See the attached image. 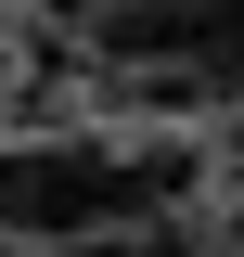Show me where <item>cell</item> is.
<instances>
[{
  "label": "cell",
  "mask_w": 244,
  "mask_h": 257,
  "mask_svg": "<svg viewBox=\"0 0 244 257\" xmlns=\"http://www.w3.org/2000/svg\"><path fill=\"white\" fill-rule=\"evenodd\" d=\"M0 103H13V64H0Z\"/></svg>",
  "instance_id": "3"
},
{
  "label": "cell",
  "mask_w": 244,
  "mask_h": 257,
  "mask_svg": "<svg viewBox=\"0 0 244 257\" xmlns=\"http://www.w3.org/2000/svg\"><path fill=\"white\" fill-rule=\"evenodd\" d=\"M218 167H231V180H244V116H231V128H218Z\"/></svg>",
  "instance_id": "2"
},
{
  "label": "cell",
  "mask_w": 244,
  "mask_h": 257,
  "mask_svg": "<svg viewBox=\"0 0 244 257\" xmlns=\"http://www.w3.org/2000/svg\"><path fill=\"white\" fill-rule=\"evenodd\" d=\"M206 180L193 142H90V128H26V142H0V244H90V231H129L154 206H180Z\"/></svg>",
  "instance_id": "1"
}]
</instances>
